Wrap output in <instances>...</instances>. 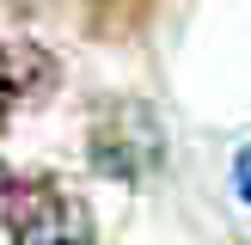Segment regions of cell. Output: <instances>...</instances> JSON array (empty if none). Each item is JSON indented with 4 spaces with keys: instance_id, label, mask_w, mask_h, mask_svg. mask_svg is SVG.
<instances>
[{
    "instance_id": "cell-1",
    "label": "cell",
    "mask_w": 251,
    "mask_h": 245,
    "mask_svg": "<svg viewBox=\"0 0 251 245\" xmlns=\"http://www.w3.org/2000/svg\"><path fill=\"white\" fill-rule=\"evenodd\" d=\"M6 227L19 233V239H86L92 220H86L80 202H74L68 190H55V184H12Z\"/></svg>"
},
{
    "instance_id": "cell-2",
    "label": "cell",
    "mask_w": 251,
    "mask_h": 245,
    "mask_svg": "<svg viewBox=\"0 0 251 245\" xmlns=\"http://www.w3.org/2000/svg\"><path fill=\"white\" fill-rule=\"evenodd\" d=\"M43 80V61L31 55V49H12V43H0V117H6L12 104H19L31 86Z\"/></svg>"
},
{
    "instance_id": "cell-3",
    "label": "cell",
    "mask_w": 251,
    "mask_h": 245,
    "mask_svg": "<svg viewBox=\"0 0 251 245\" xmlns=\"http://www.w3.org/2000/svg\"><path fill=\"white\" fill-rule=\"evenodd\" d=\"M233 190H239L245 202H251V147H245L239 159H233Z\"/></svg>"
}]
</instances>
